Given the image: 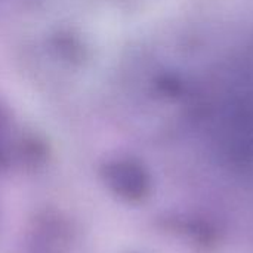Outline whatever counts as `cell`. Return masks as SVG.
Instances as JSON below:
<instances>
[{
	"mask_svg": "<svg viewBox=\"0 0 253 253\" xmlns=\"http://www.w3.org/2000/svg\"><path fill=\"white\" fill-rule=\"evenodd\" d=\"M105 179L116 194L127 200H139L148 193V176L145 170L132 162H119L105 172Z\"/></svg>",
	"mask_w": 253,
	"mask_h": 253,
	"instance_id": "1",
	"label": "cell"
}]
</instances>
